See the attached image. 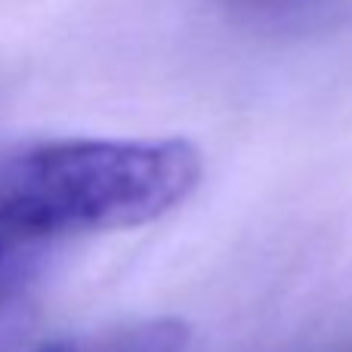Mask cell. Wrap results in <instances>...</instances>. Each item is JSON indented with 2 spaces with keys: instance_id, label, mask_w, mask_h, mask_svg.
I'll return each instance as SVG.
<instances>
[{
  "instance_id": "6da1fadb",
  "label": "cell",
  "mask_w": 352,
  "mask_h": 352,
  "mask_svg": "<svg viewBox=\"0 0 352 352\" xmlns=\"http://www.w3.org/2000/svg\"><path fill=\"white\" fill-rule=\"evenodd\" d=\"M204 158L188 140H43L0 158V207L62 244L133 229L198 188Z\"/></svg>"
},
{
  "instance_id": "7a4b0ae2",
  "label": "cell",
  "mask_w": 352,
  "mask_h": 352,
  "mask_svg": "<svg viewBox=\"0 0 352 352\" xmlns=\"http://www.w3.org/2000/svg\"><path fill=\"white\" fill-rule=\"evenodd\" d=\"M56 248L59 244L34 232L22 217L0 207V312L34 285Z\"/></svg>"
},
{
  "instance_id": "3957f363",
  "label": "cell",
  "mask_w": 352,
  "mask_h": 352,
  "mask_svg": "<svg viewBox=\"0 0 352 352\" xmlns=\"http://www.w3.org/2000/svg\"><path fill=\"white\" fill-rule=\"evenodd\" d=\"M188 324L179 318H148L111 328L90 340H72V352H182Z\"/></svg>"
},
{
  "instance_id": "277c9868",
  "label": "cell",
  "mask_w": 352,
  "mask_h": 352,
  "mask_svg": "<svg viewBox=\"0 0 352 352\" xmlns=\"http://www.w3.org/2000/svg\"><path fill=\"white\" fill-rule=\"evenodd\" d=\"M37 352H72V340H65V343H50V346H41Z\"/></svg>"
}]
</instances>
